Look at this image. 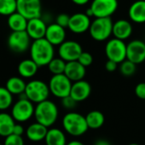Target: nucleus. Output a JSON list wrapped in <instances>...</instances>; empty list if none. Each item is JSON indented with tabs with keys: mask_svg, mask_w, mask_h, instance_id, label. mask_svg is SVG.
I'll list each match as a JSON object with an SVG mask.
<instances>
[{
	"mask_svg": "<svg viewBox=\"0 0 145 145\" xmlns=\"http://www.w3.org/2000/svg\"><path fill=\"white\" fill-rule=\"evenodd\" d=\"M54 46L45 38L34 40L30 47L31 59L38 67L46 66L55 58Z\"/></svg>",
	"mask_w": 145,
	"mask_h": 145,
	"instance_id": "nucleus-1",
	"label": "nucleus"
},
{
	"mask_svg": "<svg viewBox=\"0 0 145 145\" xmlns=\"http://www.w3.org/2000/svg\"><path fill=\"white\" fill-rule=\"evenodd\" d=\"M58 116V108L51 100H44L39 104H37L35 106L34 118L36 121L48 128L56 123Z\"/></svg>",
	"mask_w": 145,
	"mask_h": 145,
	"instance_id": "nucleus-2",
	"label": "nucleus"
},
{
	"mask_svg": "<svg viewBox=\"0 0 145 145\" xmlns=\"http://www.w3.org/2000/svg\"><path fill=\"white\" fill-rule=\"evenodd\" d=\"M62 127L67 133L73 137L82 136L89 129L85 116L74 111H69L63 116Z\"/></svg>",
	"mask_w": 145,
	"mask_h": 145,
	"instance_id": "nucleus-3",
	"label": "nucleus"
},
{
	"mask_svg": "<svg viewBox=\"0 0 145 145\" xmlns=\"http://www.w3.org/2000/svg\"><path fill=\"white\" fill-rule=\"evenodd\" d=\"M35 106L33 103L26 99L25 93L20 95V99L12 105L10 115L19 123L26 122L34 116Z\"/></svg>",
	"mask_w": 145,
	"mask_h": 145,
	"instance_id": "nucleus-4",
	"label": "nucleus"
},
{
	"mask_svg": "<svg viewBox=\"0 0 145 145\" xmlns=\"http://www.w3.org/2000/svg\"><path fill=\"white\" fill-rule=\"evenodd\" d=\"M25 95L33 104H39L47 100L50 91L49 85L41 80H32L26 83L25 89Z\"/></svg>",
	"mask_w": 145,
	"mask_h": 145,
	"instance_id": "nucleus-5",
	"label": "nucleus"
},
{
	"mask_svg": "<svg viewBox=\"0 0 145 145\" xmlns=\"http://www.w3.org/2000/svg\"><path fill=\"white\" fill-rule=\"evenodd\" d=\"M114 22L111 18H96L91 24V37L97 42H103L113 34Z\"/></svg>",
	"mask_w": 145,
	"mask_h": 145,
	"instance_id": "nucleus-6",
	"label": "nucleus"
},
{
	"mask_svg": "<svg viewBox=\"0 0 145 145\" xmlns=\"http://www.w3.org/2000/svg\"><path fill=\"white\" fill-rule=\"evenodd\" d=\"M48 85L50 93L62 99L70 95L73 82L67 77L65 74H60L53 75Z\"/></svg>",
	"mask_w": 145,
	"mask_h": 145,
	"instance_id": "nucleus-7",
	"label": "nucleus"
},
{
	"mask_svg": "<svg viewBox=\"0 0 145 145\" xmlns=\"http://www.w3.org/2000/svg\"><path fill=\"white\" fill-rule=\"evenodd\" d=\"M126 45L124 41L112 38L108 41L105 46V54L109 60L122 63L126 59Z\"/></svg>",
	"mask_w": 145,
	"mask_h": 145,
	"instance_id": "nucleus-8",
	"label": "nucleus"
},
{
	"mask_svg": "<svg viewBox=\"0 0 145 145\" xmlns=\"http://www.w3.org/2000/svg\"><path fill=\"white\" fill-rule=\"evenodd\" d=\"M8 47L15 53L21 54L30 49L31 37L26 31H12L7 40Z\"/></svg>",
	"mask_w": 145,
	"mask_h": 145,
	"instance_id": "nucleus-9",
	"label": "nucleus"
},
{
	"mask_svg": "<svg viewBox=\"0 0 145 145\" xmlns=\"http://www.w3.org/2000/svg\"><path fill=\"white\" fill-rule=\"evenodd\" d=\"M118 0H93L90 8L95 18H111L118 9Z\"/></svg>",
	"mask_w": 145,
	"mask_h": 145,
	"instance_id": "nucleus-10",
	"label": "nucleus"
},
{
	"mask_svg": "<svg viewBox=\"0 0 145 145\" xmlns=\"http://www.w3.org/2000/svg\"><path fill=\"white\" fill-rule=\"evenodd\" d=\"M83 49L81 45L73 40L65 41L58 48V54L61 59L66 62L78 60Z\"/></svg>",
	"mask_w": 145,
	"mask_h": 145,
	"instance_id": "nucleus-11",
	"label": "nucleus"
},
{
	"mask_svg": "<svg viewBox=\"0 0 145 145\" xmlns=\"http://www.w3.org/2000/svg\"><path fill=\"white\" fill-rule=\"evenodd\" d=\"M17 12L27 20L41 17L42 6L40 0H16Z\"/></svg>",
	"mask_w": 145,
	"mask_h": 145,
	"instance_id": "nucleus-12",
	"label": "nucleus"
},
{
	"mask_svg": "<svg viewBox=\"0 0 145 145\" xmlns=\"http://www.w3.org/2000/svg\"><path fill=\"white\" fill-rule=\"evenodd\" d=\"M126 59L136 65L145 61V42L142 40L135 39L126 45Z\"/></svg>",
	"mask_w": 145,
	"mask_h": 145,
	"instance_id": "nucleus-13",
	"label": "nucleus"
},
{
	"mask_svg": "<svg viewBox=\"0 0 145 145\" xmlns=\"http://www.w3.org/2000/svg\"><path fill=\"white\" fill-rule=\"evenodd\" d=\"M91 17L84 13H76L70 16L68 27L69 30L75 34H82L89 31L91 21Z\"/></svg>",
	"mask_w": 145,
	"mask_h": 145,
	"instance_id": "nucleus-14",
	"label": "nucleus"
},
{
	"mask_svg": "<svg viewBox=\"0 0 145 145\" xmlns=\"http://www.w3.org/2000/svg\"><path fill=\"white\" fill-rule=\"evenodd\" d=\"M47 30V25L44 20L39 18H33L28 20L26 31L31 37V39L38 40L44 38Z\"/></svg>",
	"mask_w": 145,
	"mask_h": 145,
	"instance_id": "nucleus-15",
	"label": "nucleus"
},
{
	"mask_svg": "<svg viewBox=\"0 0 145 145\" xmlns=\"http://www.w3.org/2000/svg\"><path fill=\"white\" fill-rule=\"evenodd\" d=\"M44 38L53 46H60L62 42L66 41L65 28L60 26L56 23L50 24L49 25H47Z\"/></svg>",
	"mask_w": 145,
	"mask_h": 145,
	"instance_id": "nucleus-16",
	"label": "nucleus"
},
{
	"mask_svg": "<svg viewBox=\"0 0 145 145\" xmlns=\"http://www.w3.org/2000/svg\"><path fill=\"white\" fill-rule=\"evenodd\" d=\"M91 93V84L85 81H78L73 83L70 96L78 103L82 102L87 99Z\"/></svg>",
	"mask_w": 145,
	"mask_h": 145,
	"instance_id": "nucleus-17",
	"label": "nucleus"
},
{
	"mask_svg": "<svg viewBox=\"0 0 145 145\" xmlns=\"http://www.w3.org/2000/svg\"><path fill=\"white\" fill-rule=\"evenodd\" d=\"M64 74L70 81L75 82L78 81L84 80V77L86 74V70L85 67L83 66L78 60L71 61L67 62Z\"/></svg>",
	"mask_w": 145,
	"mask_h": 145,
	"instance_id": "nucleus-18",
	"label": "nucleus"
},
{
	"mask_svg": "<svg viewBox=\"0 0 145 145\" xmlns=\"http://www.w3.org/2000/svg\"><path fill=\"white\" fill-rule=\"evenodd\" d=\"M132 34V25L127 20H118L113 25V35L115 38L120 40H126Z\"/></svg>",
	"mask_w": 145,
	"mask_h": 145,
	"instance_id": "nucleus-19",
	"label": "nucleus"
},
{
	"mask_svg": "<svg viewBox=\"0 0 145 145\" xmlns=\"http://www.w3.org/2000/svg\"><path fill=\"white\" fill-rule=\"evenodd\" d=\"M47 132H48V127L36 121L27 127L25 133L28 140L36 143L44 140Z\"/></svg>",
	"mask_w": 145,
	"mask_h": 145,
	"instance_id": "nucleus-20",
	"label": "nucleus"
},
{
	"mask_svg": "<svg viewBox=\"0 0 145 145\" xmlns=\"http://www.w3.org/2000/svg\"><path fill=\"white\" fill-rule=\"evenodd\" d=\"M128 15L130 20L135 23H145V0L134 2L129 8Z\"/></svg>",
	"mask_w": 145,
	"mask_h": 145,
	"instance_id": "nucleus-21",
	"label": "nucleus"
},
{
	"mask_svg": "<svg viewBox=\"0 0 145 145\" xmlns=\"http://www.w3.org/2000/svg\"><path fill=\"white\" fill-rule=\"evenodd\" d=\"M38 68V65L32 59H26L19 63L17 71L22 78H31L37 74Z\"/></svg>",
	"mask_w": 145,
	"mask_h": 145,
	"instance_id": "nucleus-22",
	"label": "nucleus"
},
{
	"mask_svg": "<svg viewBox=\"0 0 145 145\" xmlns=\"http://www.w3.org/2000/svg\"><path fill=\"white\" fill-rule=\"evenodd\" d=\"M28 20L17 11L8 16L7 24L12 31H23L26 30Z\"/></svg>",
	"mask_w": 145,
	"mask_h": 145,
	"instance_id": "nucleus-23",
	"label": "nucleus"
},
{
	"mask_svg": "<svg viewBox=\"0 0 145 145\" xmlns=\"http://www.w3.org/2000/svg\"><path fill=\"white\" fill-rule=\"evenodd\" d=\"M15 121L12 116L6 112H0V136L6 138L13 134Z\"/></svg>",
	"mask_w": 145,
	"mask_h": 145,
	"instance_id": "nucleus-24",
	"label": "nucleus"
},
{
	"mask_svg": "<svg viewBox=\"0 0 145 145\" xmlns=\"http://www.w3.org/2000/svg\"><path fill=\"white\" fill-rule=\"evenodd\" d=\"M46 145H67V138L64 132L59 128L48 129L44 138Z\"/></svg>",
	"mask_w": 145,
	"mask_h": 145,
	"instance_id": "nucleus-25",
	"label": "nucleus"
},
{
	"mask_svg": "<svg viewBox=\"0 0 145 145\" xmlns=\"http://www.w3.org/2000/svg\"><path fill=\"white\" fill-rule=\"evenodd\" d=\"M26 87V83L22 77L19 76L9 77L5 83V88L12 95H21L25 93Z\"/></svg>",
	"mask_w": 145,
	"mask_h": 145,
	"instance_id": "nucleus-26",
	"label": "nucleus"
},
{
	"mask_svg": "<svg viewBox=\"0 0 145 145\" xmlns=\"http://www.w3.org/2000/svg\"><path fill=\"white\" fill-rule=\"evenodd\" d=\"M85 120L90 129H98L103 126L105 116L99 110H91L85 116Z\"/></svg>",
	"mask_w": 145,
	"mask_h": 145,
	"instance_id": "nucleus-27",
	"label": "nucleus"
},
{
	"mask_svg": "<svg viewBox=\"0 0 145 145\" xmlns=\"http://www.w3.org/2000/svg\"><path fill=\"white\" fill-rule=\"evenodd\" d=\"M13 105V95L5 87H0V110H8Z\"/></svg>",
	"mask_w": 145,
	"mask_h": 145,
	"instance_id": "nucleus-28",
	"label": "nucleus"
},
{
	"mask_svg": "<svg viewBox=\"0 0 145 145\" xmlns=\"http://www.w3.org/2000/svg\"><path fill=\"white\" fill-rule=\"evenodd\" d=\"M66 65L67 62L59 57V58H54L47 66L50 73H52L53 75H60V74H64Z\"/></svg>",
	"mask_w": 145,
	"mask_h": 145,
	"instance_id": "nucleus-29",
	"label": "nucleus"
},
{
	"mask_svg": "<svg viewBox=\"0 0 145 145\" xmlns=\"http://www.w3.org/2000/svg\"><path fill=\"white\" fill-rule=\"evenodd\" d=\"M16 11V0H0V15L9 16Z\"/></svg>",
	"mask_w": 145,
	"mask_h": 145,
	"instance_id": "nucleus-30",
	"label": "nucleus"
},
{
	"mask_svg": "<svg viewBox=\"0 0 145 145\" xmlns=\"http://www.w3.org/2000/svg\"><path fill=\"white\" fill-rule=\"evenodd\" d=\"M136 70H137V65L128 59H126L122 63H121L120 71L121 75L125 76H132L136 72Z\"/></svg>",
	"mask_w": 145,
	"mask_h": 145,
	"instance_id": "nucleus-31",
	"label": "nucleus"
},
{
	"mask_svg": "<svg viewBox=\"0 0 145 145\" xmlns=\"http://www.w3.org/2000/svg\"><path fill=\"white\" fill-rule=\"evenodd\" d=\"M3 145H24V139L22 136L11 134L6 138H4Z\"/></svg>",
	"mask_w": 145,
	"mask_h": 145,
	"instance_id": "nucleus-32",
	"label": "nucleus"
},
{
	"mask_svg": "<svg viewBox=\"0 0 145 145\" xmlns=\"http://www.w3.org/2000/svg\"><path fill=\"white\" fill-rule=\"evenodd\" d=\"M61 103H62V105L66 110H68L69 111H72L73 110H74L77 107V105H78V102L75 101L70 95L62 99V102Z\"/></svg>",
	"mask_w": 145,
	"mask_h": 145,
	"instance_id": "nucleus-33",
	"label": "nucleus"
},
{
	"mask_svg": "<svg viewBox=\"0 0 145 145\" xmlns=\"http://www.w3.org/2000/svg\"><path fill=\"white\" fill-rule=\"evenodd\" d=\"M78 61L83 65V66H85V68L87 67V66H90L91 64H92V62H93V57H92V55L90 54V53H88V52H82V54L79 55V59H78Z\"/></svg>",
	"mask_w": 145,
	"mask_h": 145,
	"instance_id": "nucleus-34",
	"label": "nucleus"
},
{
	"mask_svg": "<svg viewBox=\"0 0 145 145\" xmlns=\"http://www.w3.org/2000/svg\"><path fill=\"white\" fill-rule=\"evenodd\" d=\"M69 20H70V16L68 14H60L57 15V17L56 19V23L63 28H67V27H68Z\"/></svg>",
	"mask_w": 145,
	"mask_h": 145,
	"instance_id": "nucleus-35",
	"label": "nucleus"
},
{
	"mask_svg": "<svg viewBox=\"0 0 145 145\" xmlns=\"http://www.w3.org/2000/svg\"><path fill=\"white\" fill-rule=\"evenodd\" d=\"M135 94L136 96L140 99L145 100V82H140L135 87Z\"/></svg>",
	"mask_w": 145,
	"mask_h": 145,
	"instance_id": "nucleus-36",
	"label": "nucleus"
},
{
	"mask_svg": "<svg viewBox=\"0 0 145 145\" xmlns=\"http://www.w3.org/2000/svg\"><path fill=\"white\" fill-rule=\"evenodd\" d=\"M117 67H118V64L116 62H115V61H112V60H109L108 59V61L105 64V68H106V70L109 72H114V71H115L116 69H117Z\"/></svg>",
	"mask_w": 145,
	"mask_h": 145,
	"instance_id": "nucleus-37",
	"label": "nucleus"
},
{
	"mask_svg": "<svg viewBox=\"0 0 145 145\" xmlns=\"http://www.w3.org/2000/svg\"><path fill=\"white\" fill-rule=\"evenodd\" d=\"M25 129L23 127L22 125L21 124H15V127H14V131H13V133L15 134V135H19V136H22L23 133H25Z\"/></svg>",
	"mask_w": 145,
	"mask_h": 145,
	"instance_id": "nucleus-38",
	"label": "nucleus"
},
{
	"mask_svg": "<svg viewBox=\"0 0 145 145\" xmlns=\"http://www.w3.org/2000/svg\"><path fill=\"white\" fill-rule=\"evenodd\" d=\"M74 4L76 5H79V6H82V5H85L87 4L90 0H71Z\"/></svg>",
	"mask_w": 145,
	"mask_h": 145,
	"instance_id": "nucleus-39",
	"label": "nucleus"
},
{
	"mask_svg": "<svg viewBox=\"0 0 145 145\" xmlns=\"http://www.w3.org/2000/svg\"><path fill=\"white\" fill-rule=\"evenodd\" d=\"M94 145H111L110 143L105 139H98L97 140L95 143H94Z\"/></svg>",
	"mask_w": 145,
	"mask_h": 145,
	"instance_id": "nucleus-40",
	"label": "nucleus"
},
{
	"mask_svg": "<svg viewBox=\"0 0 145 145\" xmlns=\"http://www.w3.org/2000/svg\"><path fill=\"white\" fill-rule=\"evenodd\" d=\"M67 145H85L82 142L79 141V140H72L69 143H68Z\"/></svg>",
	"mask_w": 145,
	"mask_h": 145,
	"instance_id": "nucleus-41",
	"label": "nucleus"
},
{
	"mask_svg": "<svg viewBox=\"0 0 145 145\" xmlns=\"http://www.w3.org/2000/svg\"><path fill=\"white\" fill-rule=\"evenodd\" d=\"M128 145H139V144H128Z\"/></svg>",
	"mask_w": 145,
	"mask_h": 145,
	"instance_id": "nucleus-42",
	"label": "nucleus"
},
{
	"mask_svg": "<svg viewBox=\"0 0 145 145\" xmlns=\"http://www.w3.org/2000/svg\"><path fill=\"white\" fill-rule=\"evenodd\" d=\"M0 145H3V144H0Z\"/></svg>",
	"mask_w": 145,
	"mask_h": 145,
	"instance_id": "nucleus-43",
	"label": "nucleus"
}]
</instances>
